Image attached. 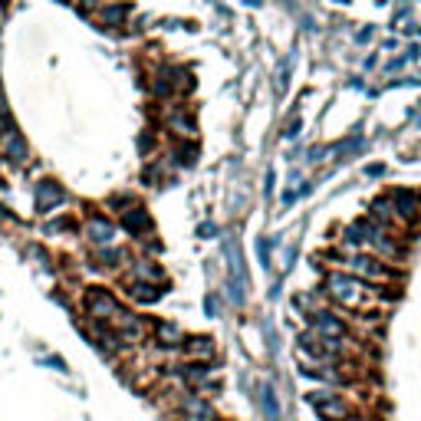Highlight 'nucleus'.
Listing matches in <instances>:
<instances>
[{
  "label": "nucleus",
  "instance_id": "1",
  "mask_svg": "<svg viewBox=\"0 0 421 421\" xmlns=\"http://www.w3.org/2000/svg\"><path fill=\"white\" fill-rule=\"evenodd\" d=\"M306 402L313 405V412H316L323 421H345L349 415H353L349 402H345L343 395H336V392H310Z\"/></svg>",
  "mask_w": 421,
  "mask_h": 421
},
{
  "label": "nucleus",
  "instance_id": "2",
  "mask_svg": "<svg viewBox=\"0 0 421 421\" xmlns=\"http://www.w3.org/2000/svg\"><path fill=\"white\" fill-rule=\"evenodd\" d=\"M83 306H86V316H93V323L115 319V313H119V300H115V293L103 290V286H93V290H86V300H83Z\"/></svg>",
  "mask_w": 421,
  "mask_h": 421
},
{
  "label": "nucleus",
  "instance_id": "3",
  "mask_svg": "<svg viewBox=\"0 0 421 421\" xmlns=\"http://www.w3.org/2000/svg\"><path fill=\"white\" fill-rule=\"evenodd\" d=\"M326 290L333 300H339L343 306H355L362 296V284L355 276H345V274H329L326 276Z\"/></svg>",
  "mask_w": 421,
  "mask_h": 421
},
{
  "label": "nucleus",
  "instance_id": "4",
  "mask_svg": "<svg viewBox=\"0 0 421 421\" xmlns=\"http://www.w3.org/2000/svg\"><path fill=\"white\" fill-rule=\"evenodd\" d=\"M310 329L319 339H333V343L345 339V323H339V319L329 316V313H310Z\"/></svg>",
  "mask_w": 421,
  "mask_h": 421
},
{
  "label": "nucleus",
  "instance_id": "5",
  "mask_svg": "<svg viewBox=\"0 0 421 421\" xmlns=\"http://www.w3.org/2000/svg\"><path fill=\"white\" fill-rule=\"evenodd\" d=\"M115 333L122 336V343H138V339H145V323H142V316H135V313H115Z\"/></svg>",
  "mask_w": 421,
  "mask_h": 421
},
{
  "label": "nucleus",
  "instance_id": "6",
  "mask_svg": "<svg viewBox=\"0 0 421 421\" xmlns=\"http://www.w3.org/2000/svg\"><path fill=\"white\" fill-rule=\"evenodd\" d=\"M181 415L191 421H217L214 408H211V402H207L204 395H184L181 398Z\"/></svg>",
  "mask_w": 421,
  "mask_h": 421
},
{
  "label": "nucleus",
  "instance_id": "7",
  "mask_svg": "<svg viewBox=\"0 0 421 421\" xmlns=\"http://www.w3.org/2000/svg\"><path fill=\"white\" fill-rule=\"evenodd\" d=\"M63 201H66V191H63L56 181H43V184L36 188V211H40V214H50L53 207L63 204Z\"/></svg>",
  "mask_w": 421,
  "mask_h": 421
},
{
  "label": "nucleus",
  "instance_id": "8",
  "mask_svg": "<svg viewBox=\"0 0 421 421\" xmlns=\"http://www.w3.org/2000/svg\"><path fill=\"white\" fill-rule=\"evenodd\" d=\"M86 234H89V241L93 244H99V247H105V244H112L115 241V224L112 221H105V217H93V221L86 224Z\"/></svg>",
  "mask_w": 421,
  "mask_h": 421
},
{
  "label": "nucleus",
  "instance_id": "9",
  "mask_svg": "<svg viewBox=\"0 0 421 421\" xmlns=\"http://www.w3.org/2000/svg\"><path fill=\"white\" fill-rule=\"evenodd\" d=\"M181 349H184V353H188L194 362H207L211 355H214V343H211V336H191V339L181 343Z\"/></svg>",
  "mask_w": 421,
  "mask_h": 421
},
{
  "label": "nucleus",
  "instance_id": "10",
  "mask_svg": "<svg viewBox=\"0 0 421 421\" xmlns=\"http://www.w3.org/2000/svg\"><path fill=\"white\" fill-rule=\"evenodd\" d=\"M260 412H264V418L266 421H284V408H280V402H276V395H274V385H260Z\"/></svg>",
  "mask_w": 421,
  "mask_h": 421
},
{
  "label": "nucleus",
  "instance_id": "11",
  "mask_svg": "<svg viewBox=\"0 0 421 421\" xmlns=\"http://www.w3.org/2000/svg\"><path fill=\"white\" fill-rule=\"evenodd\" d=\"M129 296L135 303H155L158 296H162V286L155 284H142V280H135V284L129 286Z\"/></svg>",
  "mask_w": 421,
  "mask_h": 421
},
{
  "label": "nucleus",
  "instance_id": "12",
  "mask_svg": "<svg viewBox=\"0 0 421 421\" xmlns=\"http://www.w3.org/2000/svg\"><path fill=\"white\" fill-rule=\"evenodd\" d=\"M349 266H353V270H359V274H365V276H372V280H382V276H388L385 266H378L372 257H353V260H349Z\"/></svg>",
  "mask_w": 421,
  "mask_h": 421
},
{
  "label": "nucleus",
  "instance_id": "13",
  "mask_svg": "<svg viewBox=\"0 0 421 421\" xmlns=\"http://www.w3.org/2000/svg\"><path fill=\"white\" fill-rule=\"evenodd\" d=\"M135 276L142 280V284H162L165 270H162V266H155L152 260H138V264H135Z\"/></svg>",
  "mask_w": 421,
  "mask_h": 421
},
{
  "label": "nucleus",
  "instance_id": "14",
  "mask_svg": "<svg viewBox=\"0 0 421 421\" xmlns=\"http://www.w3.org/2000/svg\"><path fill=\"white\" fill-rule=\"evenodd\" d=\"M122 227L132 234H145L148 227V214L142 211V207H132V211H125V217H122Z\"/></svg>",
  "mask_w": 421,
  "mask_h": 421
},
{
  "label": "nucleus",
  "instance_id": "15",
  "mask_svg": "<svg viewBox=\"0 0 421 421\" xmlns=\"http://www.w3.org/2000/svg\"><path fill=\"white\" fill-rule=\"evenodd\" d=\"M181 375L188 378V382H194V385H204L207 382V372H211V365H207V362H188V365H181Z\"/></svg>",
  "mask_w": 421,
  "mask_h": 421
},
{
  "label": "nucleus",
  "instance_id": "16",
  "mask_svg": "<svg viewBox=\"0 0 421 421\" xmlns=\"http://www.w3.org/2000/svg\"><path fill=\"white\" fill-rule=\"evenodd\" d=\"M392 201H395L398 217H415V211H418V201H415V194H408V191H395Z\"/></svg>",
  "mask_w": 421,
  "mask_h": 421
},
{
  "label": "nucleus",
  "instance_id": "17",
  "mask_svg": "<svg viewBox=\"0 0 421 421\" xmlns=\"http://www.w3.org/2000/svg\"><path fill=\"white\" fill-rule=\"evenodd\" d=\"M155 336L165 345H181V329L172 326V323H155Z\"/></svg>",
  "mask_w": 421,
  "mask_h": 421
},
{
  "label": "nucleus",
  "instance_id": "18",
  "mask_svg": "<svg viewBox=\"0 0 421 421\" xmlns=\"http://www.w3.org/2000/svg\"><path fill=\"white\" fill-rule=\"evenodd\" d=\"M4 152H7L14 162H24L26 158V145H24V138L20 135H7V142H4Z\"/></svg>",
  "mask_w": 421,
  "mask_h": 421
},
{
  "label": "nucleus",
  "instance_id": "19",
  "mask_svg": "<svg viewBox=\"0 0 421 421\" xmlns=\"http://www.w3.org/2000/svg\"><path fill=\"white\" fill-rule=\"evenodd\" d=\"M99 260H103L105 266H112L115 260H122V250H109V247H103V250H99Z\"/></svg>",
  "mask_w": 421,
  "mask_h": 421
},
{
  "label": "nucleus",
  "instance_id": "20",
  "mask_svg": "<svg viewBox=\"0 0 421 421\" xmlns=\"http://www.w3.org/2000/svg\"><path fill=\"white\" fill-rule=\"evenodd\" d=\"M257 250H260V260H264V266H270V244L260 241V244H257Z\"/></svg>",
  "mask_w": 421,
  "mask_h": 421
},
{
  "label": "nucleus",
  "instance_id": "21",
  "mask_svg": "<svg viewBox=\"0 0 421 421\" xmlns=\"http://www.w3.org/2000/svg\"><path fill=\"white\" fill-rule=\"evenodd\" d=\"M43 362H46V365H53L56 372H66V362H63L60 355H50V359H43Z\"/></svg>",
  "mask_w": 421,
  "mask_h": 421
},
{
  "label": "nucleus",
  "instance_id": "22",
  "mask_svg": "<svg viewBox=\"0 0 421 421\" xmlns=\"http://www.w3.org/2000/svg\"><path fill=\"white\" fill-rule=\"evenodd\" d=\"M207 313H211V316L217 313V300H214V296H207Z\"/></svg>",
  "mask_w": 421,
  "mask_h": 421
}]
</instances>
